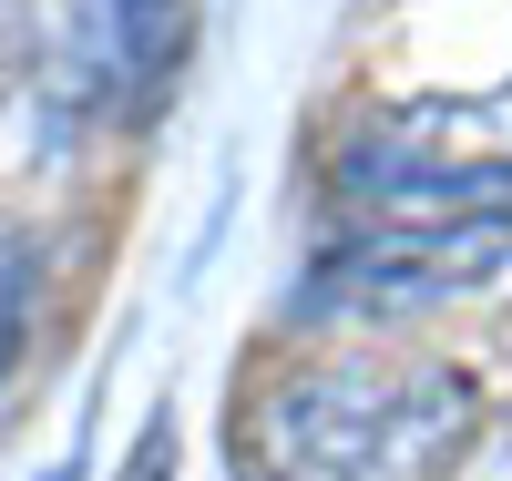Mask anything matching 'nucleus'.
<instances>
[{
	"mask_svg": "<svg viewBox=\"0 0 512 481\" xmlns=\"http://www.w3.org/2000/svg\"><path fill=\"white\" fill-rule=\"evenodd\" d=\"M512 267V215L502 205H441V215H379V226H349L297 308L308 318H410V308H441V297H472Z\"/></svg>",
	"mask_w": 512,
	"mask_h": 481,
	"instance_id": "obj_2",
	"label": "nucleus"
},
{
	"mask_svg": "<svg viewBox=\"0 0 512 481\" xmlns=\"http://www.w3.org/2000/svg\"><path fill=\"white\" fill-rule=\"evenodd\" d=\"M461 481H512V410L492 430H472V471H461Z\"/></svg>",
	"mask_w": 512,
	"mask_h": 481,
	"instance_id": "obj_4",
	"label": "nucleus"
},
{
	"mask_svg": "<svg viewBox=\"0 0 512 481\" xmlns=\"http://www.w3.org/2000/svg\"><path fill=\"white\" fill-rule=\"evenodd\" d=\"M472 451V379L400 348H328L246 410L256 481H441Z\"/></svg>",
	"mask_w": 512,
	"mask_h": 481,
	"instance_id": "obj_1",
	"label": "nucleus"
},
{
	"mask_svg": "<svg viewBox=\"0 0 512 481\" xmlns=\"http://www.w3.org/2000/svg\"><path fill=\"white\" fill-rule=\"evenodd\" d=\"M31 246L21 236H0V379H11V359H21V338H31Z\"/></svg>",
	"mask_w": 512,
	"mask_h": 481,
	"instance_id": "obj_3",
	"label": "nucleus"
}]
</instances>
